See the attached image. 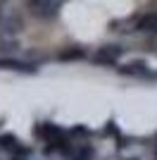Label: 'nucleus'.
<instances>
[{
    "instance_id": "f257e3e1",
    "label": "nucleus",
    "mask_w": 157,
    "mask_h": 160,
    "mask_svg": "<svg viewBox=\"0 0 157 160\" xmlns=\"http://www.w3.org/2000/svg\"><path fill=\"white\" fill-rule=\"evenodd\" d=\"M126 48L121 43H107V46H100L98 50H93V55L88 58L91 65H98V67H117L119 60L124 58Z\"/></svg>"
},
{
    "instance_id": "f03ea898",
    "label": "nucleus",
    "mask_w": 157,
    "mask_h": 160,
    "mask_svg": "<svg viewBox=\"0 0 157 160\" xmlns=\"http://www.w3.org/2000/svg\"><path fill=\"white\" fill-rule=\"evenodd\" d=\"M117 72L121 77H131V79H145V81H157V72H152L145 60H131L117 67Z\"/></svg>"
},
{
    "instance_id": "7ed1b4c3",
    "label": "nucleus",
    "mask_w": 157,
    "mask_h": 160,
    "mask_svg": "<svg viewBox=\"0 0 157 160\" xmlns=\"http://www.w3.org/2000/svg\"><path fill=\"white\" fill-rule=\"evenodd\" d=\"M74 148H76L74 136L69 132H64V134H59V136H55V139L45 141L43 153H45V155H72Z\"/></svg>"
},
{
    "instance_id": "20e7f679",
    "label": "nucleus",
    "mask_w": 157,
    "mask_h": 160,
    "mask_svg": "<svg viewBox=\"0 0 157 160\" xmlns=\"http://www.w3.org/2000/svg\"><path fill=\"white\" fill-rule=\"evenodd\" d=\"M62 2L64 0H26V7L31 14L40 17V19H55Z\"/></svg>"
},
{
    "instance_id": "39448f33",
    "label": "nucleus",
    "mask_w": 157,
    "mask_h": 160,
    "mask_svg": "<svg viewBox=\"0 0 157 160\" xmlns=\"http://www.w3.org/2000/svg\"><path fill=\"white\" fill-rule=\"evenodd\" d=\"M131 22V31L136 33H148V36H157V10H148L143 14H136Z\"/></svg>"
},
{
    "instance_id": "423d86ee",
    "label": "nucleus",
    "mask_w": 157,
    "mask_h": 160,
    "mask_svg": "<svg viewBox=\"0 0 157 160\" xmlns=\"http://www.w3.org/2000/svg\"><path fill=\"white\" fill-rule=\"evenodd\" d=\"M0 69H10V72H19V74H36L38 65L29 60H14V58H0Z\"/></svg>"
},
{
    "instance_id": "0eeeda50",
    "label": "nucleus",
    "mask_w": 157,
    "mask_h": 160,
    "mask_svg": "<svg viewBox=\"0 0 157 160\" xmlns=\"http://www.w3.org/2000/svg\"><path fill=\"white\" fill-rule=\"evenodd\" d=\"M0 148H2V151H10L12 155H24V158L31 155V148L24 146L14 134H2V136H0Z\"/></svg>"
},
{
    "instance_id": "6e6552de",
    "label": "nucleus",
    "mask_w": 157,
    "mask_h": 160,
    "mask_svg": "<svg viewBox=\"0 0 157 160\" xmlns=\"http://www.w3.org/2000/svg\"><path fill=\"white\" fill-rule=\"evenodd\" d=\"M59 134H64V129L59 124H55V122H38V124H33V136L40 139L43 143L55 139V136H59Z\"/></svg>"
},
{
    "instance_id": "1a4fd4ad",
    "label": "nucleus",
    "mask_w": 157,
    "mask_h": 160,
    "mask_svg": "<svg viewBox=\"0 0 157 160\" xmlns=\"http://www.w3.org/2000/svg\"><path fill=\"white\" fill-rule=\"evenodd\" d=\"M88 53H86V48L81 46H69V48H62L57 55H55V60L57 62H72V60H86Z\"/></svg>"
},
{
    "instance_id": "9d476101",
    "label": "nucleus",
    "mask_w": 157,
    "mask_h": 160,
    "mask_svg": "<svg viewBox=\"0 0 157 160\" xmlns=\"http://www.w3.org/2000/svg\"><path fill=\"white\" fill-rule=\"evenodd\" d=\"M95 158V148L88 146V143H81V146L74 148V153L69 155V160H93Z\"/></svg>"
},
{
    "instance_id": "9b49d317",
    "label": "nucleus",
    "mask_w": 157,
    "mask_h": 160,
    "mask_svg": "<svg viewBox=\"0 0 157 160\" xmlns=\"http://www.w3.org/2000/svg\"><path fill=\"white\" fill-rule=\"evenodd\" d=\"M105 134L117 139V148H124V146H126V139H124V134H121V129H119L117 122H112V120L107 122V124H105Z\"/></svg>"
},
{
    "instance_id": "f8f14e48",
    "label": "nucleus",
    "mask_w": 157,
    "mask_h": 160,
    "mask_svg": "<svg viewBox=\"0 0 157 160\" xmlns=\"http://www.w3.org/2000/svg\"><path fill=\"white\" fill-rule=\"evenodd\" d=\"M14 48H19V41L7 38L5 33H0V53H12Z\"/></svg>"
},
{
    "instance_id": "ddd939ff",
    "label": "nucleus",
    "mask_w": 157,
    "mask_h": 160,
    "mask_svg": "<svg viewBox=\"0 0 157 160\" xmlns=\"http://www.w3.org/2000/svg\"><path fill=\"white\" fill-rule=\"evenodd\" d=\"M69 134H72V136H88V134H91V129L78 124V127H72V129H69Z\"/></svg>"
},
{
    "instance_id": "4468645a",
    "label": "nucleus",
    "mask_w": 157,
    "mask_h": 160,
    "mask_svg": "<svg viewBox=\"0 0 157 160\" xmlns=\"http://www.w3.org/2000/svg\"><path fill=\"white\" fill-rule=\"evenodd\" d=\"M10 160H29V158H24V155H12Z\"/></svg>"
},
{
    "instance_id": "2eb2a0df",
    "label": "nucleus",
    "mask_w": 157,
    "mask_h": 160,
    "mask_svg": "<svg viewBox=\"0 0 157 160\" xmlns=\"http://www.w3.org/2000/svg\"><path fill=\"white\" fill-rule=\"evenodd\" d=\"M155 143H157V134H155ZM155 160H157V146H155Z\"/></svg>"
},
{
    "instance_id": "dca6fc26",
    "label": "nucleus",
    "mask_w": 157,
    "mask_h": 160,
    "mask_svg": "<svg viewBox=\"0 0 157 160\" xmlns=\"http://www.w3.org/2000/svg\"><path fill=\"white\" fill-rule=\"evenodd\" d=\"M124 160H140V158H124Z\"/></svg>"
}]
</instances>
